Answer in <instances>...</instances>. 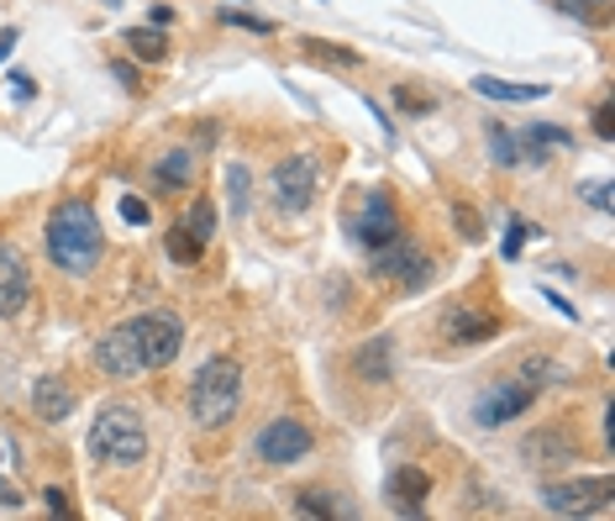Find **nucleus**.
Segmentation results:
<instances>
[{"instance_id": "4be33fe9", "label": "nucleus", "mask_w": 615, "mask_h": 521, "mask_svg": "<svg viewBox=\"0 0 615 521\" xmlns=\"http://www.w3.org/2000/svg\"><path fill=\"white\" fill-rule=\"evenodd\" d=\"M164 248H168V259H174V263H185V269H189V263H200V259H206V242H200V237H195V232H185L179 221L168 227Z\"/></svg>"}, {"instance_id": "b1692460", "label": "nucleus", "mask_w": 615, "mask_h": 521, "mask_svg": "<svg viewBox=\"0 0 615 521\" xmlns=\"http://www.w3.org/2000/svg\"><path fill=\"white\" fill-rule=\"evenodd\" d=\"M179 227H185V232H195L200 242H211V237H216V206L206 200V195H200V200H189V206H185V221H179Z\"/></svg>"}, {"instance_id": "c9c22d12", "label": "nucleus", "mask_w": 615, "mask_h": 521, "mask_svg": "<svg viewBox=\"0 0 615 521\" xmlns=\"http://www.w3.org/2000/svg\"><path fill=\"white\" fill-rule=\"evenodd\" d=\"M594 132H600V138H605V142L615 138V106H611V100H605V106L594 111Z\"/></svg>"}, {"instance_id": "a211bd4d", "label": "nucleus", "mask_w": 615, "mask_h": 521, "mask_svg": "<svg viewBox=\"0 0 615 521\" xmlns=\"http://www.w3.org/2000/svg\"><path fill=\"white\" fill-rule=\"evenodd\" d=\"M473 90L484 95V100H510V106H531V100H547V85H516V79H495V74H479L473 79Z\"/></svg>"}, {"instance_id": "39448f33", "label": "nucleus", "mask_w": 615, "mask_h": 521, "mask_svg": "<svg viewBox=\"0 0 615 521\" xmlns=\"http://www.w3.org/2000/svg\"><path fill=\"white\" fill-rule=\"evenodd\" d=\"M310 453H316V432H310L300 416H274V422L253 437V458H259V464H268V469L306 464Z\"/></svg>"}, {"instance_id": "6ab92c4d", "label": "nucleus", "mask_w": 615, "mask_h": 521, "mask_svg": "<svg viewBox=\"0 0 615 521\" xmlns=\"http://www.w3.org/2000/svg\"><path fill=\"white\" fill-rule=\"evenodd\" d=\"M195 174H200L195 153L174 148V153H164V159L153 164V185H158V189H189V185H195Z\"/></svg>"}, {"instance_id": "9b49d317", "label": "nucleus", "mask_w": 615, "mask_h": 521, "mask_svg": "<svg viewBox=\"0 0 615 521\" xmlns=\"http://www.w3.org/2000/svg\"><path fill=\"white\" fill-rule=\"evenodd\" d=\"M437 327H442V337H448L452 348H469V343H490V337H495L499 311H484V306H469V301H463V306L442 311V322H437Z\"/></svg>"}, {"instance_id": "f257e3e1", "label": "nucleus", "mask_w": 615, "mask_h": 521, "mask_svg": "<svg viewBox=\"0 0 615 521\" xmlns=\"http://www.w3.org/2000/svg\"><path fill=\"white\" fill-rule=\"evenodd\" d=\"M47 263L64 269V274H90L95 263L106 259V232H100V216L85 206V200H64L53 206L43 232Z\"/></svg>"}, {"instance_id": "dca6fc26", "label": "nucleus", "mask_w": 615, "mask_h": 521, "mask_svg": "<svg viewBox=\"0 0 615 521\" xmlns=\"http://www.w3.org/2000/svg\"><path fill=\"white\" fill-rule=\"evenodd\" d=\"M32 411H37L43 422H69L74 416V390L58 375L32 379Z\"/></svg>"}, {"instance_id": "e433bc0d", "label": "nucleus", "mask_w": 615, "mask_h": 521, "mask_svg": "<svg viewBox=\"0 0 615 521\" xmlns=\"http://www.w3.org/2000/svg\"><path fill=\"white\" fill-rule=\"evenodd\" d=\"M43 500H47L53 517H69V496H64V490H43Z\"/></svg>"}, {"instance_id": "aec40b11", "label": "nucleus", "mask_w": 615, "mask_h": 521, "mask_svg": "<svg viewBox=\"0 0 615 521\" xmlns=\"http://www.w3.org/2000/svg\"><path fill=\"white\" fill-rule=\"evenodd\" d=\"M353 369L363 379H389L395 375V363H389V337H374V343H369V348H358V358H353Z\"/></svg>"}, {"instance_id": "f8f14e48", "label": "nucleus", "mask_w": 615, "mask_h": 521, "mask_svg": "<svg viewBox=\"0 0 615 521\" xmlns=\"http://www.w3.org/2000/svg\"><path fill=\"white\" fill-rule=\"evenodd\" d=\"M32 301V269L17 242H0V316H22Z\"/></svg>"}, {"instance_id": "423d86ee", "label": "nucleus", "mask_w": 615, "mask_h": 521, "mask_svg": "<svg viewBox=\"0 0 615 521\" xmlns=\"http://www.w3.org/2000/svg\"><path fill=\"white\" fill-rule=\"evenodd\" d=\"M611 496H615V479L594 474V479H573V485H547L542 506L552 517H594V511L611 506Z\"/></svg>"}, {"instance_id": "0eeeda50", "label": "nucleus", "mask_w": 615, "mask_h": 521, "mask_svg": "<svg viewBox=\"0 0 615 521\" xmlns=\"http://www.w3.org/2000/svg\"><path fill=\"white\" fill-rule=\"evenodd\" d=\"M369 269H374L378 280H395L400 290L431 280V263H426V253L410 242V237H400V232L389 237V242H378L374 253H369Z\"/></svg>"}, {"instance_id": "4468645a", "label": "nucleus", "mask_w": 615, "mask_h": 521, "mask_svg": "<svg viewBox=\"0 0 615 521\" xmlns=\"http://www.w3.org/2000/svg\"><path fill=\"white\" fill-rule=\"evenodd\" d=\"M95 363H100V375H111V379H138L142 375L138 343H132V327H127V322L111 327L100 343H95Z\"/></svg>"}, {"instance_id": "5701e85b", "label": "nucleus", "mask_w": 615, "mask_h": 521, "mask_svg": "<svg viewBox=\"0 0 615 521\" xmlns=\"http://www.w3.org/2000/svg\"><path fill=\"white\" fill-rule=\"evenodd\" d=\"M568 369L563 363H552V358H520V384H531V390H542V384H563Z\"/></svg>"}, {"instance_id": "ea45409f", "label": "nucleus", "mask_w": 615, "mask_h": 521, "mask_svg": "<svg viewBox=\"0 0 615 521\" xmlns=\"http://www.w3.org/2000/svg\"><path fill=\"white\" fill-rule=\"evenodd\" d=\"M17 37H22V32H17V26H6V32H0V64H6V53H11V47H17Z\"/></svg>"}, {"instance_id": "ddd939ff", "label": "nucleus", "mask_w": 615, "mask_h": 521, "mask_svg": "<svg viewBox=\"0 0 615 521\" xmlns=\"http://www.w3.org/2000/svg\"><path fill=\"white\" fill-rule=\"evenodd\" d=\"M520 458H526L531 469H563V464H573V458H579V443L568 437L563 426H537V432H526Z\"/></svg>"}, {"instance_id": "58836bf2", "label": "nucleus", "mask_w": 615, "mask_h": 521, "mask_svg": "<svg viewBox=\"0 0 615 521\" xmlns=\"http://www.w3.org/2000/svg\"><path fill=\"white\" fill-rule=\"evenodd\" d=\"M11 79H17V85H11V95H17V100H26V95H37V85H32V74H11Z\"/></svg>"}, {"instance_id": "cd10ccee", "label": "nucleus", "mask_w": 615, "mask_h": 521, "mask_svg": "<svg viewBox=\"0 0 615 521\" xmlns=\"http://www.w3.org/2000/svg\"><path fill=\"white\" fill-rule=\"evenodd\" d=\"M395 106H400L405 117H426V111H437V100H431V95H421V90H410V85H400V90H395Z\"/></svg>"}, {"instance_id": "2f4dec72", "label": "nucleus", "mask_w": 615, "mask_h": 521, "mask_svg": "<svg viewBox=\"0 0 615 521\" xmlns=\"http://www.w3.org/2000/svg\"><path fill=\"white\" fill-rule=\"evenodd\" d=\"M227 189H232V211L248 216V169H242V164L227 169Z\"/></svg>"}, {"instance_id": "f704fd0d", "label": "nucleus", "mask_w": 615, "mask_h": 521, "mask_svg": "<svg viewBox=\"0 0 615 521\" xmlns=\"http://www.w3.org/2000/svg\"><path fill=\"white\" fill-rule=\"evenodd\" d=\"M452 216H458V232H463V237H473V242L484 237V227H479V216H473L469 206H452Z\"/></svg>"}, {"instance_id": "bb28decb", "label": "nucleus", "mask_w": 615, "mask_h": 521, "mask_svg": "<svg viewBox=\"0 0 615 521\" xmlns=\"http://www.w3.org/2000/svg\"><path fill=\"white\" fill-rule=\"evenodd\" d=\"M526 237H531V227H526L520 216H510V221H505V242H499V259L516 263V259H520V248H526Z\"/></svg>"}, {"instance_id": "7ed1b4c3", "label": "nucleus", "mask_w": 615, "mask_h": 521, "mask_svg": "<svg viewBox=\"0 0 615 521\" xmlns=\"http://www.w3.org/2000/svg\"><path fill=\"white\" fill-rule=\"evenodd\" d=\"M237 405H242V369L232 358H211L189 384V416L195 426H227Z\"/></svg>"}, {"instance_id": "473e14b6", "label": "nucleus", "mask_w": 615, "mask_h": 521, "mask_svg": "<svg viewBox=\"0 0 615 521\" xmlns=\"http://www.w3.org/2000/svg\"><path fill=\"white\" fill-rule=\"evenodd\" d=\"M579 195L590 200L594 211H615V206H611V180H584V185H579Z\"/></svg>"}, {"instance_id": "412c9836", "label": "nucleus", "mask_w": 615, "mask_h": 521, "mask_svg": "<svg viewBox=\"0 0 615 521\" xmlns=\"http://www.w3.org/2000/svg\"><path fill=\"white\" fill-rule=\"evenodd\" d=\"M127 37V53H138L142 64H164L168 43L158 37V26H132V32H121Z\"/></svg>"}, {"instance_id": "1a4fd4ad", "label": "nucleus", "mask_w": 615, "mask_h": 521, "mask_svg": "<svg viewBox=\"0 0 615 521\" xmlns=\"http://www.w3.org/2000/svg\"><path fill=\"white\" fill-rule=\"evenodd\" d=\"M400 232V216H395V200H389V189H369L363 200H358L353 211V237L363 253H374L378 242H389V237Z\"/></svg>"}, {"instance_id": "a878e982", "label": "nucleus", "mask_w": 615, "mask_h": 521, "mask_svg": "<svg viewBox=\"0 0 615 521\" xmlns=\"http://www.w3.org/2000/svg\"><path fill=\"white\" fill-rule=\"evenodd\" d=\"M490 159H495L499 169H516V164H520V153H516V138H510V132H505V127H495V121H490Z\"/></svg>"}, {"instance_id": "f3484780", "label": "nucleus", "mask_w": 615, "mask_h": 521, "mask_svg": "<svg viewBox=\"0 0 615 521\" xmlns=\"http://www.w3.org/2000/svg\"><path fill=\"white\" fill-rule=\"evenodd\" d=\"M431 496V474L416 469V464H405V469L389 474V500H395V511H421V500Z\"/></svg>"}, {"instance_id": "4c0bfd02", "label": "nucleus", "mask_w": 615, "mask_h": 521, "mask_svg": "<svg viewBox=\"0 0 615 521\" xmlns=\"http://www.w3.org/2000/svg\"><path fill=\"white\" fill-rule=\"evenodd\" d=\"M111 74H117V79L127 85V90H142V79H138V69H132V64H117Z\"/></svg>"}, {"instance_id": "a19ab883", "label": "nucleus", "mask_w": 615, "mask_h": 521, "mask_svg": "<svg viewBox=\"0 0 615 521\" xmlns=\"http://www.w3.org/2000/svg\"><path fill=\"white\" fill-rule=\"evenodd\" d=\"M147 22H153V26H168V22H174V11H168V6H153V11H147Z\"/></svg>"}, {"instance_id": "7c9ffc66", "label": "nucleus", "mask_w": 615, "mask_h": 521, "mask_svg": "<svg viewBox=\"0 0 615 521\" xmlns=\"http://www.w3.org/2000/svg\"><path fill=\"white\" fill-rule=\"evenodd\" d=\"M221 22L242 26V32H259V37H268V32H274V22H268V17H253V11H221Z\"/></svg>"}, {"instance_id": "c756f323", "label": "nucleus", "mask_w": 615, "mask_h": 521, "mask_svg": "<svg viewBox=\"0 0 615 521\" xmlns=\"http://www.w3.org/2000/svg\"><path fill=\"white\" fill-rule=\"evenodd\" d=\"M605 6L611 0H558V11L579 17V22H605Z\"/></svg>"}, {"instance_id": "72a5a7b5", "label": "nucleus", "mask_w": 615, "mask_h": 521, "mask_svg": "<svg viewBox=\"0 0 615 521\" xmlns=\"http://www.w3.org/2000/svg\"><path fill=\"white\" fill-rule=\"evenodd\" d=\"M121 216H127L132 227H147V221H153V211H147V200H142V195H127V200H121Z\"/></svg>"}, {"instance_id": "20e7f679", "label": "nucleus", "mask_w": 615, "mask_h": 521, "mask_svg": "<svg viewBox=\"0 0 615 521\" xmlns=\"http://www.w3.org/2000/svg\"><path fill=\"white\" fill-rule=\"evenodd\" d=\"M127 327H132V343H138L142 375L147 369H168L179 358V348H185V322L174 311H142L138 322H127Z\"/></svg>"}, {"instance_id": "393cba45", "label": "nucleus", "mask_w": 615, "mask_h": 521, "mask_svg": "<svg viewBox=\"0 0 615 521\" xmlns=\"http://www.w3.org/2000/svg\"><path fill=\"white\" fill-rule=\"evenodd\" d=\"M306 58H316V64H342V69H358V64H363V58L353 53V47L316 43V37H306Z\"/></svg>"}, {"instance_id": "c85d7f7f", "label": "nucleus", "mask_w": 615, "mask_h": 521, "mask_svg": "<svg viewBox=\"0 0 615 521\" xmlns=\"http://www.w3.org/2000/svg\"><path fill=\"white\" fill-rule=\"evenodd\" d=\"M295 511H300V517H337L331 496H321V490H300V496H295Z\"/></svg>"}, {"instance_id": "6e6552de", "label": "nucleus", "mask_w": 615, "mask_h": 521, "mask_svg": "<svg viewBox=\"0 0 615 521\" xmlns=\"http://www.w3.org/2000/svg\"><path fill=\"white\" fill-rule=\"evenodd\" d=\"M316 180H321V164H316L310 153H295V159L274 164L268 189H274V200H279L284 211H306L310 195H316Z\"/></svg>"}, {"instance_id": "2eb2a0df", "label": "nucleus", "mask_w": 615, "mask_h": 521, "mask_svg": "<svg viewBox=\"0 0 615 521\" xmlns=\"http://www.w3.org/2000/svg\"><path fill=\"white\" fill-rule=\"evenodd\" d=\"M568 148H573V132H563V127H547V121H531V127L520 132V142H516L520 164H537V169H542L552 153H568Z\"/></svg>"}, {"instance_id": "f03ea898", "label": "nucleus", "mask_w": 615, "mask_h": 521, "mask_svg": "<svg viewBox=\"0 0 615 521\" xmlns=\"http://www.w3.org/2000/svg\"><path fill=\"white\" fill-rule=\"evenodd\" d=\"M90 458L95 464H117V469H132L147 458V426H142L138 405H106L90 422Z\"/></svg>"}, {"instance_id": "9d476101", "label": "nucleus", "mask_w": 615, "mask_h": 521, "mask_svg": "<svg viewBox=\"0 0 615 521\" xmlns=\"http://www.w3.org/2000/svg\"><path fill=\"white\" fill-rule=\"evenodd\" d=\"M531 401H537V390H531V384L505 379V384H495L490 395H479V405H473V422H479V426H505V422H516V416H526V411H531Z\"/></svg>"}]
</instances>
